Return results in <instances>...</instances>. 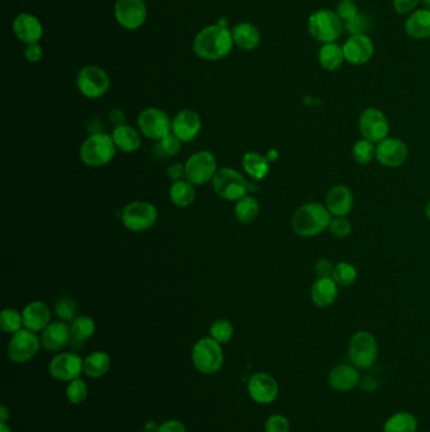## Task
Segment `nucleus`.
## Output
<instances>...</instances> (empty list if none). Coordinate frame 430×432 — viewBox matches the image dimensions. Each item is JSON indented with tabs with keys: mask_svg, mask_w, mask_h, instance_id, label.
I'll list each match as a JSON object with an SVG mask.
<instances>
[{
	"mask_svg": "<svg viewBox=\"0 0 430 432\" xmlns=\"http://www.w3.org/2000/svg\"><path fill=\"white\" fill-rule=\"evenodd\" d=\"M335 269V264H332L331 261L320 258V261L315 263V271L317 278H332Z\"/></svg>",
	"mask_w": 430,
	"mask_h": 432,
	"instance_id": "48",
	"label": "nucleus"
},
{
	"mask_svg": "<svg viewBox=\"0 0 430 432\" xmlns=\"http://www.w3.org/2000/svg\"><path fill=\"white\" fill-rule=\"evenodd\" d=\"M167 175L171 178L172 181H179L186 178V166L181 162L172 163L171 166L167 168Z\"/></svg>",
	"mask_w": 430,
	"mask_h": 432,
	"instance_id": "49",
	"label": "nucleus"
},
{
	"mask_svg": "<svg viewBox=\"0 0 430 432\" xmlns=\"http://www.w3.org/2000/svg\"><path fill=\"white\" fill-rule=\"evenodd\" d=\"M342 48L346 61L353 66H362L367 63L375 53V45L367 34L350 36Z\"/></svg>",
	"mask_w": 430,
	"mask_h": 432,
	"instance_id": "17",
	"label": "nucleus"
},
{
	"mask_svg": "<svg viewBox=\"0 0 430 432\" xmlns=\"http://www.w3.org/2000/svg\"><path fill=\"white\" fill-rule=\"evenodd\" d=\"M88 384L81 378L68 383L66 388V397L73 405L83 403V401L88 398Z\"/></svg>",
	"mask_w": 430,
	"mask_h": 432,
	"instance_id": "42",
	"label": "nucleus"
},
{
	"mask_svg": "<svg viewBox=\"0 0 430 432\" xmlns=\"http://www.w3.org/2000/svg\"><path fill=\"white\" fill-rule=\"evenodd\" d=\"M181 150H182V142L177 138L174 134L171 133L157 142L154 147V155H158L159 158L167 160V158L176 157Z\"/></svg>",
	"mask_w": 430,
	"mask_h": 432,
	"instance_id": "38",
	"label": "nucleus"
},
{
	"mask_svg": "<svg viewBox=\"0 0 430 432\" xmlns=\"http://www.w3.org/2000/svg\"><path fill=\"white\" fill-rule=\"evenodd\" d=\"M212 187L219 197L227 201L243 199L248 192V183L243 173L230 167H224L216 172Z\"/></svg>",
	"mask_w": 430,
	"mask_h": 432,
	"instance_id": "8",
	"label": "nucleus"
},
{
	"mask_svg": "<svg viewBox=\"0 0 430 432\" xmlns=\"http://www.w3.org/2000/svg\"><path fill=\"white\" fill-rule=\"evenodd\" d=\"M243 167L250 178L260 181L269 173V160L256 152H246L243 157Z\"/></svg>",
	"mask_w": 430,
	"mask_h": 432,
	"instance_id": "32",
	"label": "nucleus"
},
{
	"mask_svg": "<svg viewBox=\"0 0 430 432\" xmlns=\"http://www.w3.org/2000/svg\"><path fill=\"white\" fill-rule=\"evenodd\" d=\"M0 432H13L6 423H0Z\"/></svg>",
	"mask_w": 430,
	"mask_h": 432,
	"instance_id": "55",
	"label": "nucleus"
},
{
	"mask_svg": "<svg viewBox=\"0 0 430 432\" xmlns=\"http://www.w3.org/2000/svg\"><path fill=\"white\" fill-rule=\"evenodd\" d=\"M9 417H11V412L6 408V406H1L0 407V422L1 423H6Z\"/></svg>",
	"mask_w": 430,
	"mask_h": 432,
	"instance_id": "53",
	"label": "nucleus"
},
{
	"mask_svg": "<svg viewBox=\"0 0 430 432\" xmlns=\"http://www.w3.org/2000/svg\"><path fill=\"white\" fill-rule=\"evenodd\" d=\"M138 130L145 138L158 142L172 133L171 118L158 108H148L139 114Z\"/></svg>",
	"mask_w": 430,
	"mask_h": 432,
	"instance_id": "10",
	"label": "nucleus"
},
{
	"mask_svg": "<svg viewBox=\"0 0 430 432\" xmlns=\"http://www.w3.org/2000/svg\"><path fill=\"white\" fill-rule=\"evenodd\" d=\"M348 356L357 369L371 368L379 358V345L375 336L365 330L353 334L348 344Z\"/></svg>",
	"mask_w": 430,
	"mask_h": 432,
	"instance_id": "7",
	"label": "nucleus"
},
{
	"mask_svg": "<svg viewBox=\"0 0 430 432\" xmlns=\"http://www.w3.org/2000/svg\"><path fill=\"white\" fill-rule=\"evenodd\" d=\"M408 158V144L402 139L387 137L376 144V160L381 166L397 168L403 166Z\"/></svg>",
	"mask_w": 430,
	"mask_h": 432,
	"instance_id": "14",
	"label": "nucleus"
},
{
	"mask_svg": "<svg viewBox=\"0 0 430 432\" xmlns=\"http://www.w3.org/2000/svg\"><path fill=\"white\" fill-rule=\"evenodd\" d=\"M22 315L24 327L34 333L43 331L44 329L51 324L50 307L42 301L29 302L23 309Z\"/></svg>",
	"mask_w": 430,
	"mask_h": 432,
	"instance_id": "22",
	"label": "nucleus"
},
{
	"mask_svg": "<svg viewBox=\"0 0 430 432\" xmlns=\"http://www.w3.org/2000/svg\"><path fill=\"white\" fill-rule=\"evenodd\" d=\"M421 3H423V6H424V9L430 11V0H421Z\"/></svg>",
	"mask_w": 430,
	"mask_h": 432,
	"instance_id": "57",
	"label": "nucleus"
},
{
	"mask_svg": "<svg viewBox=\"0 0 430 432\" xmlns=\"http://www.w3.org/2000/svg\"><path fill=\"white\" fill-rule=\"evenodd\" d=\"M110 122L115 125V127H120L125 124V115L120 109H114L110 113Z\"/></svg>",
	"mask_w": 430,
	"mask_h": 432,
	"instance_id": "52",
	"label": "nucleus"
},
{
	"mask_svg": "<svg viewBox=\"0 0 430 432\" xmlns=\"http://www.w3.org/2000/svg\"><path fill=\"white\" fill-rule=\"evenodd\" d=\"M78 304L68 296H60L56 299L55 312L57 317L65 322H72L78 317Z\"/></svg>",
	"mask_w": 430,
	"mask_h": 432,
	"instance_id": "40",
	"label": "nucleus"
},
{
	"mask_svg": "<svg viewBox=\"0 0 430 432\" xmlns=\"http://www.w3.org/2000/svg\"><path fill=\"white\" fill-rule=\"evenodd\" d=\"M224 351L221 344L209 336L199 339L192 349L194 366L202 374H215L224 366Z\"/></svg>",
	"mask_w": 430,
	"mask_h": 432,
	"instance_id": "6",
	"label": "nucleus"
},
{
	"mask_svg": "<svg viewBox=\"0 0 430 432\" xmlns=\"http://www.w3.org/2000/svg\"><path fill=\"white\" fill-rule=\"evenodd\" d=\"M355 204L352 190L346 185H336L325 195V205L330 214L335 217L347 216Z\"/></svg>",
	"mask_w": 430,
	"mask_h": 432,
	"instance_id": "20",
	"label": "nucleus"
},
{
	"mask_svg": "<svg viewBox=\"0 0 430 432\" xmlns=\"http://www.w3.org/2000/svg\"><path fill=\"white\" fill-rule=\"evenodd\" d=\"M13 29L18 38L27 45L37 43L43 34V27L38 18L28 13H23L16 18L13 23Z\"/></svg>",
	"mask_w": 430,
	"mask_h": 432,
	"instance_id": "23",
	"label": "nucleus"
},
{
	"mask_svg": "<svg viewBox=\"0 0 430 432\" xmlns=\"http://www.w3.org/2000/svg\"><path fill=\"white\" fill-rule=\"evenodd\" d=\"M360 133L372 143H380L390 134V123L384 111L377 108L365 109L359 118Z\"/></svg>",
	"mask_w": 430,
	"mask_h": 432,
	"instance_id": "11",
	"label": "nucleus"
},
{
	"mask_svg": "<svg viewBox=\"0 0 430 432\" xmlns=\"http://www.w3.org/2000/svg\"><path fill=\"white\" fill-rule=\"evenodd\" d=\"M265 432H290V422L285 416H271L265 422Z\"/></svg>",
	"mask_w": 430,
	"mask_h": 432,
	"instance_id": "46",
	"label": "nucleus"
},
{
	"mask_svg": "<svg viewBox=\"0 0 430 432\" xmlns=\"http://www.w3.org/2000/svg\"><path fill=\"white\" fill-rule=\"evenodd\" d=\"M158 209L148 201H132L129 202L122 212L124 227L132 233L147 232L158 222Z\"/></svg>",
	"mask_w": 430,
	"mask_h": 432,
	"instance_id": "5",
	"label": "nucleus"
},
{
	"mask_svg": "<svg viewBox=\"0 0 430 432\" xmlns=\"http://www.w3.org/2000/svg\"><path fill=\"white\" fill-rule=\"evenodd\" d=\"M232 38L240 48L253 51L259 46L260 34L251 23H240L232 29Z\"/></svg>",
	"mask_w": 430,
	"mask_h": 432,
	"instance_id": "29",
	"label": "nucleus"
},
{
	"mask_svg": "<svg viewBox=\"0 0 430 432\" xmlns=\"http://www.w3.org/2000/svg\"><path fill=\"white\" fill-rule=\"evenodd\" d=\"M357 277H359V272L356 269V267L351 264V263H348V262H340V263L335 264L332 278L335 279V282L340 287H350V286H352L353 283L357 281Z\"/></svg>",
	"mask_w": 430,
	"mask_h": 432,
	"instance_id": "36",
	"label": "nucleus"
},
{
	"mask_svg": "<svg viewBox=\"0 0 430 432\" xmlns=\"http://www.w3.org/2000/svg\"><path fill=\"white\" fill-rule=\"evenodd\" d=\"M232 34L224 26H211L204 28L194 39V50L196 55L209 60L216 61L226 57L232 50Z\"/></svg>",
	"mask_w": 430,
	"mask_h": 432,
	"instance_id": "2",
	"label": "nucleus"
},
{
	"mask_svg": "<svg viewBox=\"0 0 430 432\" xmlns=\"http://www.w3.org/2000/svg\"><path fill=\"white\" fill-rule=\"evenodd\" d=\"M328 232L332 237L337 239L348 238L352 233V222L346 216L342 217H332Z\"/></svg>",
	"mask_w": 430,
	"mask_h": 432,
	"instance_id": "43",
	"label": "nucleus"
},
{
	"mask_svg": "<svg viewBox=\"0 0 430 432\" xmlns=\"http://www.w3.org/2000/svg\"><path fill=\"white\" fill-rule=\"evenodd\" d=\"M425 216H426V219L430 222V201L425 205L424 209Z\"/></svg>",
	"mask_w": 430,
	"mask_h": 432,
	"instance_id": "56",
	"label": "nucleus"
},
{
	"mask_svg": "<svg viewBox=\"0 0 430 432\" xmlns=\"http://www.w3.org/2000/svg\"><path fill=\"white\" fill-rule=\"evenodd\" d=\"M420 3L421 0H392V6L397 14H408L416 11Z\"/></svg>",
	"mask_w": 430,
	"mask_h": 432,
	"instance_id": "47",
	"label": "nucleus"
},
{
	"mask_svg": "<svg viewBox=\"0 0 430 432\" xmlns=\"http://www.w3.org/2000/svg\"><path fill=\"white\" fill-rule=\"evenodd\" d=\"M328 383L337 392L352 391L360 384L359 371L352 364H340L330 371Z\"/></svg>",
	"mask_w": 430,
	"mask_h": 432,
	"instance_id": "24",
	"label": "nucleus"
},
{
	"mask_svg": "<svg viewBox=\"0 0 430 432\" xmlns=\"http://www.w3.org/2000/svg\"><path fill=\"white\" fill-rule=\"evenodd\" d=\"M345 23L336 11L320 9L312 13L308 18V32L320 43H335L341 38Z\"/></svg>",
	"mask_w": 430,
	"mask_h": 432,
	"instance_id": "4",
	"label": "nucleus"
},
{
	"mask_svg": "<svg viewBox=\"0 0 430 432\" xmlns=\"http://www.w3.org/2000/svg\"><path fill=\"white\" fill-rule=\"evenodd\" d=\"M111 137L115 143L116 148L124 153H134L142 145V133L135 128L127 125V124L114 128Z\"/></svg>",
	"mask_w": 430,
	"mask_h": 432,
	"instance_id": "26",
	"label": "nucleus"
},
{
	"mask_svg": "<svg viewBox=\"0 0 430 432\" xmlns=\"http://www.w3.org/2000/svg\"><path fill=\"white\" fill-rule=\"evenodd\" d=\"M169 199L172 204H174L177 207H188L191 204H194L196 199L194 183L189 182L186 178L174 181L169 189Z\"/></svg>",
	"mask_w": 430,
	"mask_h": 432,
	"instance_id": "31",
	"label": "nucleus"
},
{
	"mask_svg": "<svg viewBox=\"0 0 430 432\" xmlns=\"http://www.w3.org/2000/svg\"><path fill=\"white\" fill-rule=\"evenodd\" d=\"M116 145L110 134H91L80 148V158L88 167H104L109 165L116 155Z\"/></svg>",
	"mask_w": 430,
	"mask_h": 432,
	"instance_id": "3",
	"label": "nucleus"
},
{
	"mask_svg": "<svg viewBox=\"0 0 430 432\" xmlns=\"http://www.w3.org/2000/svg\"><path fill=\"white\" fill-rule=\"evenodd\" d=\"M24 55L29 62H38L42 58V47L38 43H32V45H28L27 48L24 51Z\"/></svg>",
	"mask_w": 430,
	"mask_h": 432,
	"instance_id": "51",
	"label": "nucleus"
},
{
	"mask_svg": "<svg viewBox=\"0 0 430 432\" xmlns=\"http://www.w3.org/2000/svg\"><path fill=\"white\" fill-rule=\"evenodd\" d=\"M418 420L410 412H397L384 423V432H416Z\"/></svg>",
	"mask_w": 430,
	"mask_h": 432,
	"instance_id": "33",
	"label": "nucleus"
},
{
	"mask_svg": "<svg viewBox=\"0 0 430 432\" xmlns=\"http://www.w3.org/2000/svg\"><path fill=\"white\" fill-rule=\"evenodd\" d=\"M405 34L414 39H425L430 37V11H414L404 24Z\"/></svg>",
	"mask_w": 430,
	"mask_h": 432,
	"instance_id": "27",
	"label": "nucleus"
},
{
	"mask_svg": "<svg viewBox=\"0 0 430 432\" xmlns=\"http://www.w3.org/2000/svg\"><path fill=\"white\" fill-rule=\"evenodd\" d=\"M369 28H371V19L364 13H360L359 16L353 18L352 21L345 23V29L347 31L350 36L366 34Z\"/></svg>",
	"mask_w": 430,
	"mask_h": 432,
	"instance_id": "44",
	"label": "nucleus"
},
{
	"mask_svg": "<svg viewBox=\"0 0 430 432\" xmlns=\"http://www.w3.org/2000/svg\"><path fill=\"white\" fill-rule=\"evenodd\" d=\"M117 23L127 29H137L147 19V6L143 0H117L115 4Z\"/></svg>",
	"mask_w": 430,
	"mask_h": 432,
	"instance_id": "18",
	"label": "nucleus"
},
{
	"mask_svg": "<svg viewBox=\"0 0 430 432\" xmlns=\"http://www.w3.org/2000/svg\"><path fill=\"white\" fill-rule=\"evenodd\" d=\"M111 366L110 355L105 351H94L83 360V373L90 378L105 376Z\"/></svg>",
	"mask_w": 430,
	"mask_h": 432,
	"instance_id": "30",
	"label": "nucleus"
},
{
	"mask_svg": "<svg viewBox=\"0 0 430 432\" xmlns=\"http://www.w3.org/2000/svg\"><path fill=\"white\" fill-rule=\"evenodd\" d=\"M83 360L85 359L76 353H61L51 360L48 371L55 379L71 382L81 377V373H83Z\"/></svg>",
	"mask_w": 430,
	"mask_h": 432,
	"instance_id": "15",
	"label": "nucleus"
},
{
	"mask_svg": "<svg viewBox=\"0 0 430 432\" xmlns=\"http://www.w3.org/2000/svg\"><path fill=\"white\" fill-rule=\"evenodd\" d=\"M41 345L42 343L37 334L24 327L18 333L13 334L8 344V356L17 364L27 363L37 355Z\"/></svg>",
	"mask_w": 430,
	"mask_h": 432,
	"instance_id": "12",
	"label": "nucleus"
},
{
	"mask_svg": "<svg viewBox=\"0 0 430 432\" xmlns=\"http://www.w3.org/2000/svg\"><path fill=\"white\" fill-rule=\"evenodd\" d=\"M234 212L236 216L237 222L241 224H251L259 216V201L255 199L254 196L246 195L243 199L237 200Z\"/></svg>",
	"mask_w": 430,
	"mask_h": 432,
	"instance_id": "34",
	"label": "nucleus"
},
{
	"mask_svg": "<svg viewBox=\"0 0 430 432\" xmlns=\"http://www.w3.org/2000/svg\"><path fill=\"white\" fill-rule=\"evenodd\" d=\"M352 157L355 162L361 166H366L376 158V144L367 139H360L353 144Z\"/></svg>",
	"mask_w": 430,
	"mask_h": 432,
	"instance_id": "37",
	"label": "nucleus"
},
{
	"mask_svg": "<svg viewBox=\"0 0 430 432\" xmlns=\"http://www.w3.org/2000/svg\"><path fill=\"white\" fill-rule=\"evenodd\" d=\"M71 326L65 322H55L42 331L41 343L47 351H60L71 343Z\"/></svg>",
	"mask_w": 430,
	"mask_h": 432,
	"instance_id": "21",
	"label": "nucleus"
},
{
	"mask_svg": "<svg viewBox=\"0 0 430 432\" xmlns=\"http://www.w3.org/2000/svg\"><path fill=\"white\" fill-rule=\"evenodd\" d=\"M336 13L343 23H347L359 16V6L355 0H340L337 4Z\"/></svg>",
	"mask_w": 430,
	"mask_h": 432,
	"instance_id": "45",
	"label": "nucleus"
},
{
	"mask_svg": "<svg viewBox=\"0 0 430 432\" xmlns=\"http://www.w3.org/2000/svg\"><path fill=\"white\" fill-rule=\"evenodd\" d=\"M338 284L333 278H317L310 287V299L317 307L325 309L336 302L338 299Z\"/></svg>",
	"mask_w": 430,
	"mask_h": 432,
	"instance_id": "25",
	"label": "nucleus"
},
{
	"mask_svg": "<svg viewBox=\"0 0 430 432\" xmlns=\"http://www.w3.org/2000/svg\"><path fill=\"white\" fill-rule=\"evenodd\" d=\"M24 326L23 315L16 309H4L0 315V327L6 334H16Z\"/></svg>",
	"mask_w": 430,
	"mask_h": 432,
	"instance_id": "39",
	"label": "nucleus"
},
{
	"mask_svg": "<svg viewBox=\"0 0 430 432\" xmlns=\"http://www.w3.org/2000/svg\"><path fill=\"white\" fill-rule=\"evenodd\" d=\"M186 166V180L194 186H202L215 178L217 170L216 157L210 150H199L188 158Z\"/></svg>",
	"mask_w": 430,
	"mask_h": 432,
	"instance_id": "9",
	"label": "nucleus"
},
{
	"mask_svg": "<svg viewBox=\"0 0 430 432\" xmlns=\"http://www.w3.org/2000/svg\"><path fill=\"white\" fill-rule=\"evenodd\" d=\"M202 129V122L199 114L194 110L179 111L172 120V133L182 143L192 142L197 138Z\"/></svg>",
	"mask_w": 430,
	"mask_h": 432,
	"instance_id": "19",
	"label": "nucleus"
},
{
	"mask_svg": "<svg viewBox=\"0 0 430 432\" xmlns=\"http://www.w3.org/2000/svg\"><path fill=\"white\" fill-rule=\"evenodd\" d=\"M250 397L260 405H271L279 394V384L268 373H255L248 383Z\"/></svg>",
	"mask_w": 430,
	"mask_h": 432,
	"instance_id": "16",
	"label": "nucleus"
},
{
	"mask_svg": "<svg viewBox=\"0 0 430 432\" xmlns=\"http://www.w3.org/2000/svg\"><path fill=\"white\" fill-rule=\"evenodd\" d=\"M150 430H152V431L153 432H155L157 431V430H158V426L155 425V422H148V425L145 426V432H150Z\"/></svg>",
	"mask_w": 430,
	"mask_h": 432,
	"instance_id": "54",
	"label": "nucleus"
},
{
	"mask_svg": "<svg viewBox=\"0 0 430 432\" xmlns=\"http://www.w3.org/2000/svg\"><path fill=\"white\" fill-rule=\"evenodd\" d=\"M155 432H187L186 427L182 422L178 420H169V421L163 422L158 426V430Z\"/></svg>",
	"mask_w": 430,
	"mask_h": 432,
	"instance_id": "50",
	"label": "nucleus"
},
{
	"mask_svg": "<svg viewBox=\"0 0 430 432\" xmlns=\"http://www.w3.org/2000/svg\"><path fill=\"white\" fill-rule=\"evenodd\" d=\"M332 215L327 207L320 202H307L292 216V229L300 238H313L318 234L328 230Z\"/></svg>",
	"mask_w": 430,
	"mask_h": 432,
	"instance_id": "1",
	"label": "nucleus"
},
{
	"mask_svg": "<svg viewBox=\"0 0 430 432\" xmlns=\"http://www.w3.org/2000/svg\"><path fill=\"white\" fill-rule=\"evenodd\" d=\"M96 330L94 319L88 315H80L71 322L72 339L78 343H83L93 338Z\"/></svg>",
	"mask_w": 430,
	"mask_h": 432,
	"instance_id": "35",
	"label": "nucleus"
},
{
	"mask_svg": "<svg viewBox=\"0 0 430 432\" xmlns=\"http://www.w3.org/2000/svg\"><path fill=\"white\" fill-rule=\"evenodd\" d=\"M234 325L226 319L216 320L210 327V336L217 343L227 344L234 336Z\"/></svg>",
	"mask_w": 430,
	"mask_h": 432,
	"instance_id": "41",
	"label": "nucleus"
},
{
	"mask_svg": "<svg viewBox=\"0 0 430 432\" xmlns=\"http://www.w3.org/2000/svg\"><path fill=\"white\" fill-rule=\"evenodd\" d=\"M318 61L325 71L335 72L340 70L342 67L343 62L346 61L342 47L337 42L325 43L320 47Z\"/></svg>",
	"mask_w": 430,
	"mask_h": 432,
	"instance_id": "28",
	"label": "nucleus"
},
{
	"mask_svg": "<svg viewBox=\"0 0 430 432\" xmlns=\"http://www.w3.org/2000/svg\"><path fill=\"white\" fill-rule=\"evenodd\" d=\"M80 93L88 99H99L110 88V78L103 68L98 66L83 67L78 75Z\"/></svg>",
	"mask_w": 430,
	"mask_h": 432,
	"instance_id": "13",
	"label": "nucleus"
}]
</instances>
